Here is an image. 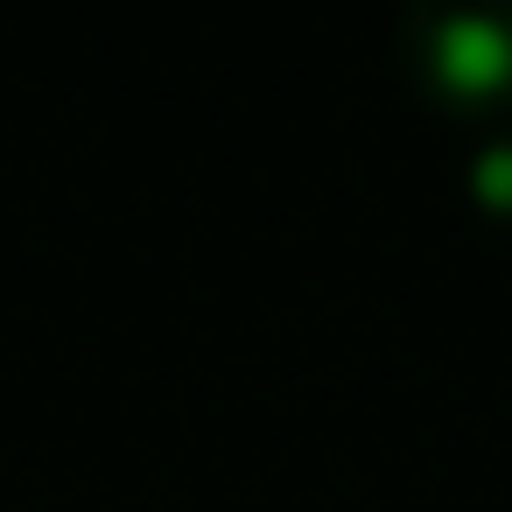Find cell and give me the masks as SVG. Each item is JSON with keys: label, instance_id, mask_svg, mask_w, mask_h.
<instances>
[{"label": "cell", "instance_id": "cell-1", "mask_svg": "<svg viewBox=\"0 0 512 512\" xmlns=\"http://www.w3.org/2000/svg\"><path fill=\"white\" fill-rule=\"evenodd\" d=\"M435 78L463 99L512 85V29L491 15H449L435 29Z\"/></svg>", "mask_w": 512, "mask_h": 512}, {"label": "cell", "instance_id": "cell-2", "mask_svg": "<svg viewBox=\"0 0 512 512\" xmlns=\"http://www.w3.org/2000/svg\"><path fill=\"white\" fill-rule=\"evenodd\" d=\"M477 197L498 204V211H512V148H491L477 162Z\"/></svg>", "mask_w": 512, "mask_h": 512}]
</instances>
